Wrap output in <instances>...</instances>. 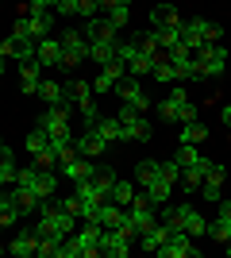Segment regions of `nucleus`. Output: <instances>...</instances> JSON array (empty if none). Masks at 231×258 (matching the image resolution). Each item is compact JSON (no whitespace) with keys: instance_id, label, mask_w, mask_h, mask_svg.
<instances>
[{"instance_id":"nucleus-43","label":"nucleus","mask_w":231,"mask_h":258,"mask_svg":"<svg viewBox=\"0 0 231 258\" xmlns=\"http://www.w3.org/2000/svg\"><path fill=\"white\" fill-rule=\"evenodd\" d=\"M77 16L93 20V16H100V4H97V0H77Z\"/></svg>"},{"instance_id":"nucleus-6","label":"nucleus","mask_w":231,"mask_h":258,"mask_svg":"<svg viewBox=\"0 0 231 258\" xmlns=\"http://www.w3.org/2000/svg\"><path fill=\"white\" fill-rule=\"evenodd\" d=\"M112 93H116V97H120L123 104H135L139 112H143V116L150 112V97L143 93V81H139V77H131V74H127V77H120Z\"/></svg>"},{"instance_id":"nucleus-42","label":"nucleus","mask_w":231,"mask_h":258,"mask_svg":"<svg viewBox=\"0 0 231 258\" xmlns=\"http://www.w3.org/2000/svg\"><path fill=\"white\" fill-rule=\"evenodd\" d=\"M77 112H81V119H85V127H93V123H97V119H100V108L93 104V100H89V104H81V108H77Z\"/></svg>"},{"instance_id":"nucleus-5","label":"nucleus","mask_w":231,"mask_h":258,"mask_svg":"<svg viewBox=\"0 0 231 258\" xmlns=\"http://www.w3.org/2000/svg\"><path fill=\"white\" fill-rule=\"evenodd\" d=\"M193 58H197L204 81H208V77H220L223 70H227V46H220V43H204Z\"/></svg>"},{"instance_id":"nucleus-33","label":"nucleus","mask_w":231,"mask_h":258,"mask_svg":"<svg viewBox=\"0 0 231 258\" xmlns=\"http://www.w3.org/2000/svg\"><path fill=\"white\" fill-rule=\"evenodd\" d=\"M150 70H154V58H150V54L135 50L131 58H127V74H131V77H146Z\"/></svg>"},{"instance_id":"nucleus-24","label":"nucleus","mask_w":231,"mask_h":258,"mask_svg":"<svg viewBox=\"0 0 231 258\" xmlns=\"http://www.w3.org/2000/svg\"><path fill=\"white\" fill-rule=\"evenodd\" d=\"M93 131H97V135H100L104 143H116V139L123 143V123H120L116 116H100L97 123H93Z\"/></svg>"},{"instance_id":"nucleus-13","label":"nucleus","mask_w":231,"mask_h":258,"mask_svg":"<svg viewBox=\"0 0 231 258\" xmlns=\"http://www.w3.org/2000/svg\"><path fill=\"white\" fill-rule=\"evenodd\" d=\"M189 247H193V235H189L185 227H177V231H170V239H166L162 247H158V254L162 258H189Z\"/></svg>"},{"instance_id":"nucleus-19","label":"nucleus","mask_w":231,"mask_h":258,"mask_svg":"<svg viewBox=\"0 0 231 258\" xmlns=\"http://www.w3.org/2000/svg\"><path fill=\"white\" fill-rule=\"evenodd\" d=\"M35 58H39V66H58V70H62V39H58V35H46V39H39V50H35Z\"/></svg>"},{"instance_id":"nucleus-38","label":"nucleus","mask_w":231,"mask_h":258,"mask_svg":"<svg viewBox=\"0 0 231 258\" xmlns=\"http://www.w3.org/2000/svg\"><path fill=\"white\" fill-rule=\"evenodd\" d=\"M185 100H189V97H185ZM177 104H181V100H177L174 93H170V97H166L162 104H158V116H162L166 123H177Z\"/></svg>"},{"instance_id":"nucleus-12","label":"nucleus","mask_w":231,"mask_h":258,"mask_svg":"<svg viewBox=\"0 0 231 258\" xmlns=\"http://www.w3.org/2000/svg\"><path fill=\"white\" fill-rule=\"evenodd\" d=\"M73 147H77V154H81V158H100V154L108 151L112 143H104L93 127H85L81 135H73Z\"/></svg>"},{"instance_id":"nucleus-9","label":"nucleus","mask_w":231,"mask_h":258,"mask_svg":"<svg viewBox=\"0 0 231 258\" xmlns=\"http://www.w3.org/2000/svg\"><path fill=\"white\" fill-rule=\"evenodd\" d=\"M81 35H85L89 43H120V27H116L108 16H93V20H85Z\"/></svg>"},{"instance_id":"nucleus-16","label":"nucleus","mask_w":231,"mask_h":258,"mask_svg":"<svg viewBox=\"0 0 231 258\" xmlns=\"http://www.w3.org/2000/svg\"><path fill=\"white\" fill-rule=\"evenodd\" d=\"M177 220H181V227H185V231H189L193 239L208 231V216H200L193 205H177Z\"/></svg>"},{"instance_id":"nucleus-51","label":"nucleus","mask_w":231,"mask_h":258,"mask_svg":"<svg viewBox=\"0 0 231 258\" xmlns=\"http://www.w3.org/2000/svg\"><path fill=\"white\" fill-rule=\"evenodd\" d=\"M0 77H4V62H0Z\"/></svg>"},{"instance_id":"nucleus-29","label":"nucleus","mask_w":231,"mask_h":258,"mask_svg":"<svg viewBox=\"0 0 231 258\" xmlns=\"http://www.w3.org/2000/svg\"><path fill=\"white\" fill-rule=\"evenodd\" d=\"M116 46L120 43H89V62H97L100 70L116 62Z\"/></svg>"},{"instance_id":"nucleus-7","label":"nucleus","mask_w":231,"mask_h":258,"mask_svg":"<svg viewBox=\"0 0 231 258\" xmlns=\"http://www.w3.org/2000/svg\"><path fill=\"white\" fill-rule=\"evenodd\" d=\"M100 235H104V227L97 224V220H81V227L73 231V243H77V254L81 258H97L100 254Z\"/></svg>"},{"instance_id":"nucleus-50","label":"nucleus","mask_w":231,"mask_h":258,"mask_svg":"<svg viewBox=\"0 0 231 258\" xmlns=\"http://www.w3.org/2000/svg\"><path fill=\"white\" fill-rule=\"evenodd\" d=\"M0 254H8V247H0Z\"/></svg>"},{"instance_id":"nucleus-2","label":"nucleus","mask_w":231,"mask_h":258,"mask_svg":"<svg viewBox=\"0 0 231 258\" xmlns=\"http://www.w3.org/2000/svg\"><path fill=\"white\" fill-rule=\"evenodd\" d=\"M220 35H223V27L220 23H208V20H185L181 23V43H185L193 54H197L204 43H220Z\"/></svg>"},{"instance_id":"nucleus-35","label":"nucleus","mask_w":231,"mask_h":258,"mask_svg":"<svg viewBox=\"0 0 231 258\" xmlns=\"http://www.w3.org/2000/svg\"><path fill=\"white\" fill-rule=\"evenodd\" d=\"M135 193H139V189H135V181H120V177H116V181H112V201H116V205H131L135 201Z\"/></svg>"},{"instance_id":"nucleus-46","label":"nucleus","mask_w":231,"mask_h":258,"mask_svg":"<svg viewBox=\"0 0 231 258\" xmlns=\"http://www.w3.org/2000/svg\"><path fill=\"white\" fill-rule=\"evenodd\" d=\"M216 220H223V224H231V201H220V212H216Z\"/></svg>"},{"instance_id":"nucleus-21","label":"nucleus","mask_w":231,"mask_h":258,"mask_svg":"<svg viewBox=\"0 0 231 258\" xmlns=\"http://www.w3.org/2000/svg\"><path fill=\"white\" fill-rule=\"evenodd\" d=\"M35 247H39V235H35V227H23L20 235L8 243V254H16V258H31V254H35Z\"/></svg>"},{"instance_id":"nucleus-8","label":"nucleus","mask_w":231,"mask_h":258,"mask_svg":"<svg viewBox=\"0 0 231 258\" xmlns=\"http://www.w3.org/2000/svg\"><path fill=\"white\" fill-rule=\"evenodd\" d=\"M135 247V239H127L120 227H104V235H100V258H127Z\"/></svg>"},{"instance_id":"nucleus-1","label":"nucleus","mask_w":231,"mask_h":258,"mask_svg":"<svg viewBox=\"0 0 231 258\" xmlns=\"http://www.w3.org/2000/svg\"><path fill=\"white\" fill-rule=\"evenodd\" d=\"M35 216H39V220L31 224L35 235H62V239H69V235L77 231V224H81V220H77V216H69L58 201H54V205H50V201H43V208H39Z\"/></svg>"},{"instance_id":"nucleus-23","label":"nucleus","mask_w":231,"mask_h":258,"mask_svg":"<svg viewBox=\"0 0 231 258\" xmlns=\"http://www.w3.org/2000/svg\"><path fill=\"white\" fill-rule=\"evenodd\" d=\"M150 123H146V116H135L131 123H123V143H150Z\"/></svg>"},{"instance_id":"nucleus-41","label":"nucleus","mask_w":231,"mask_h":258,"mask_svg":"<svg viewBox=\"0 0 231 258\" xmlns=\"http://www.w3.org/2000/svg\"><path fill=\"white\" fill-rule=\"evenodd\" d=\"M193 119H197V104H193V100H181V104H177V123H193Z\"/></svg>"},{"instance_id":"nucleus-27","label":"nucleus","mask_w":231,"mask_h":258,"mask_svg":"<svg viewBox=\"0 0 231 258\" xmlns=\"http://www.w3.org/2000/svg\"><path fill=\"white\" fill-rule=\"evenodd\" d=\"M8 39H12V58H16V62H27V58H35V50H39V43H35V39H27V35H16V31H12Z\"/></svg>"},{"instance_id":"nucleus-47","label":"nucleus","mask_w":231,"mask_h":258,"mask_svg":"<svg viewBox=\"0 0 231 258\" xmlns=\"http://www.w3.org/2000/svg\"><path fill=\"white\" fill-rule=\"evenodd\" d=\"M97 4H100V16H108V12L116 8V4H123V0H97Z\"/></svg>"},{"instance_id":"nucleus-39","label":"nucleus","mask_w":231,"mask_h":258,"mask_svg":"<svg viewBox=\"0 0 231 258\" xmlns=\"http://www.w3.org/2000/svg\"><path fill=\"white\" fill-rule=\"evenodd\" d=\"M108 20H112V23H116V27L123 31V27H127V20H131V0H123V4H116V8L108 12Z\"/></svg>"},{"instance_id":"nucleus-14","label":"nucleus","mask_w":231,"mask_h":258,"mask_svg":"<svg viewBox=\"0 0 231 258\" xmlns=\"http://www.w3.org/2000/svg\"><path fill=\"white\" fill-rule=\"evenodd\" d=\"M93 220H97L100 227H123L127 224V208L116 205V201H100L97 212H93Z\"/></svg>"},{"instance_id":"nucleus-37","label":"nucleus","mask_w":231,"mask_h":258,"mask_svg":"<svg viewBox=\"0 0 231 258\" xmlns=\"http://www.w3.org/2000/svg\"><path fill=\"white\" fill-rule=\"evenodd\" d=\"M116 81H120V77L112 74V70H100V74L93 77V93H112V89H116Z\"/></svg>"},{"instance_id":"nucleus-49","label":"nucleus","mask_w":231,"mask_h":258,"mask_svg":"<svg viewBox=\"0 0 231 258\" xmlns=\"http://www.w3.org/2000/svg\"><path fill=\"white\" fill-rule=\"evenodd\" d=\"M4 147H8V143H4V135H0V151H4Z\"/></svg>"},{"instance_id":"nucleus-18","label":"nucleus","mask_w":231,"mask_h":258,"mask_svg":"<svg viewBox=\"0 0 231 258\" xmlns=\"http://www.w3.org/2000/svg\"><path fill=\"white\" fill-rule=\"evenodd\" d=\"M8 197L16 201V208H20L23 216H31V212H39V208H43V197L35 193V189H27V185H12Z\"/></svg>"},{"instance_id":"nucleus-17","label":"nucleus","mask_w":231,"mask_h":258,"mask_svg":"<svg viewBox=\"0 0 231 258\" xmlns=\"http://www.w3.org/2000/svg\"><path fill=\"white\" fill-rule=\"evenodd\" d=\"M58 173H62L66 181H85V177H93V173H97V166H93V158H81V154H77V158L62 162V166H58Z\"/></svg>"},{"instance_id":"nucleus-26","label":"nucleus","mask_w":231,"mask_h":258,"mask_svg":"<svg viewBox=\"0 0 231 258\" xmlns=\"http://www.w3.org/2000/svg\"><path fill=\"white\" fill-rule=\"evenodd\" d=\"M16 173H20V162H16V151H0V189L4 185H16Z\"/></svg>"},{"instance_id":"nucleus-25","label":"nucleus","mask_w":231,"mask_h":258,"mask_svg":"<svg viewBox=\"0 0 231 258\" xmlns=\"http://www.w3.org/2000/svg\"><path fill=\"white\" fill-rule=\"evenodd\" d=\"M150 77L158 81V85H174V81H177V66L170 62L166 54H158V58H154V70H150Z\"/></svg>"},{"instance_id":"nucleus-36","label":"nucleus","mask_w":231,"mask_h":258,"mask_svg":"<svg viewBox=\"0 0 231 258\" xmlns=\"http://www.w3.org/2000/svg\"><path fill=\"white\" fill-rule=\"evenodd\" d=\"M135 46H139L143 54H150V58H158V54H162V50H158V35H154V31L135 35Z\"/></svg>"},{"instance_id":"nucleus-40","label":"nucleus","mask_w":231,"mask_h":258,"mask_svg":"<svg viewBox=\"0 0 231 258\" xmlns=\"http://www.w3.org/2000/svg\"><path fill=\"white\" fill-rule=\"evenodd\" d=\"M154 173H158V162H154V158L139 162V170H135V185H146V181L154 177Z\"/></svg>"},{"instance_id":"nucleus-10","label":"nucleus","mask_w":231,"mask_h":258,"mask_svg":"<svg viewBox=\"0 0 231 258\" xmlns=\"http://www.w3.org/2000/svg\"><path fill=\"white\" fill-rule=\"evenodd\" d=\"M223 181H227V166L212 162L208 173H204V181H200V197H204L208 205H220L223 201Z\"/></svg>"},{"instance_id":"nucleus-20","label":"nucleus","mask_w":231,"mask_h":258,"mask_svg":"<svg viewBox=\"0 0 231 258\" xmlns=\"http://www.w3.org/2000/svg\"><path fill=\"white\" fill-rule=\"evenodd\" d=\"M181 12L174 8V4H154L150 8V27L154 31H162V27H181Z\"/></svg>"},{"instance_id":"nucleus-30","label":"nucleus","mask_w":231,"mask_h":258,"mask_svg":"<svg viewBox=\"0 0 231 258\" xmlns=\"http://www.w3.org/2000/svg\"><path fill=\"white\" fill-rule=\"evenodd\" d=\"M46 147H50V135H46V131L39 127V123H35V127L27 131V139H23V151H27V154L35 158V154H39V151H46Z\"/></svg>"},{"instance_id":"nucleus-4","label":"nucleus","mask_w":231,"mask_h":258,"mask_svg":"<svg viewBox=\"0 0 231 258\" xmlns=\"http://www.w3.org/2000/svg\"><path fill=\"white\" fill-rule=\"evenodd\" d=\"M69 112H73L69 104H50L35 123H39L50 139H62V135H73V127H69Z\"/></svg>"},{"instance_id":"nucleus-22","label":"nucleus","mask_w":231,"mask_h":258,"mask_svg":"<svg viewBox=\"0 0 231 258\" xmlns=\"http://www.w3.org/2000/svg\"><path fill=\"white\" fill-rule=\"evenodd\" d=\"M27 189H35L43 201H50V197L58 193V170H43V166H39V173H35V181L27 185Z\"/></svg>"},{"instance_id":"nucleus-45","label":"nucleus","mask_w":231,"mask_h":258,"mask_svg":"<svg viewBox=\"0 0 231 258\" xmlns=\"http://www.w3.org/2000/svg\"><path fill=\"white\" fill-rule=\"evenodd\" d=\"M135 116H143V112H139L135 104H120V112H116V119H120V123H131Z\"/></svg>"},{"instance_id":"nucleus-11","label":"nucleus","mask_w":231,"mask_h":258,"mask_svg":"<svg viewBox=\"0 0 231 258\" xmlns=\"http://www.w3.org/2000/svg\"><path fill=\"white\" fill-rule=\"evenodd\" d=\"M143 193H146V201H150L154 208H162V205H170V193H174V181L162 173V166H158V173H154L150 181L143 185Z\"/></svg>"},{"instance_id":"nucleus-48","label":"nucleus","mask_w":231,"mask_h":258,"mask_svg":"<svg viewBox=\"0 0 231 258\" xmlns=\"http://www.w3.org/2000/svg\"><path fill=\"white\" fill-rule=\"evenodd\" d=\"M220 119H223V123L231 127V104H223V108H220Z\"/></svg>"},{"instance_id":"nucleus-34","label":"nucleus","mask_w":231,"mask_h":258,"mask_svg":"<svg viewBox=\"0 0 231 258\" xmlns=\"http://www.w3.org/2000/svg\"><path fill=\"white\" fill-rule=\"evenodd\" d=\"M177 139H181V143H193V147H197V143L208 139V123H197V119H193V123H181V135H177Z\"/></svg>"},{"instance_id":"nucleus-3","label":"nucleus","mask_w":231,"mask_h":258,"mask_svg":"<svg viewBox=\"0 0 231 258\" xmlns=\"http://www.w3.org/2000/svg\"><path fill=\"white\" fill-rule=\"evenodd\" d=\"M58 39H62V70H77L89 58V39L77 27H66Z\"/></svg>"},{"instance_id":"nucleus-32","label":"nucleus","mask_w":231,"mask_h":258,"mask_svg":"<svg viewBox=\"0 0 231 258\" xmlns=\"http://www.w3.org/2000/svg\"><path fill=\"white\" fill-rule=\"evenodd\" d=\"M200 181H204V170H200V166H181V189H185V193H200Z\"/></svg>"},{"instance_id":"nucleus-44","label":"nucleus","mask_w":231,"mask_h":258,"mask_svg":"<svg viewBox=\"0 0 231 258\" xmlns=\"http://www.w3.org/2000/svg\"><path fill=\"white\" fill-rule=\"evenodd\" d=\"M158 166H162V173H166V177H170V181H181V166H177V158L174 162H158Z\"/></svg>"},{"instance_id":"nucleus-15","label":"nucleus","mask_w":231,"mask_h":258,"mask_svg":"<svg viewBox=\"0 0 231 258\" xmlns=\"http://www.w3.org/2000/svg\"><path fill=\"white\" fill-rule=\"evenodd\" d=\"M39 81H43V66H39V58L20 62V89H23V97H39Z\"/></svg>"},{"instance_id":"nucleus-31","label":"nucleus","mask_w":231,"mask_h":258,"mask_svg":"<svg viewBox=\"0 0 231 258\" xmlns=\"http://www.w3.org/2000/svg\"><path fill=\"white\" fill-rule=\"evenodd\" d=\"M62 243H66L62 235H39L35 254H39V258H62Z\"/></svg>"},{"instance_id":"nucleus-28","label":"nucleus","mask_w":231,"mask_h":258,"mask_svg":"<svg viewBox=\"0 0 231 258\" xmlns=\"http://www.w3.org/2000/svg\"><path fill=\"white\" fill-rule=\"evenodd\" d=\"M39 100H46V108L50 104H69L66 100V85H58V81H39Z\"/></svg>"}]
</instances>
